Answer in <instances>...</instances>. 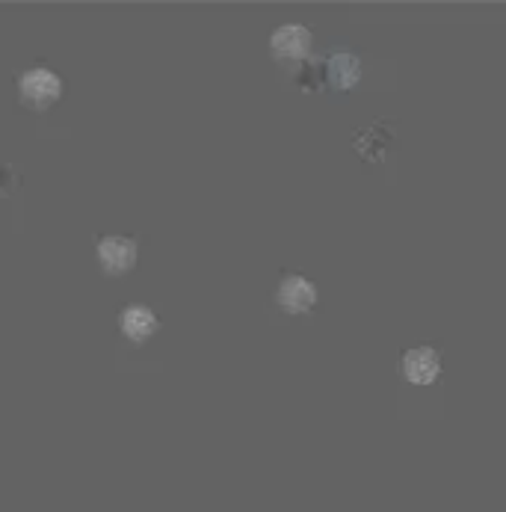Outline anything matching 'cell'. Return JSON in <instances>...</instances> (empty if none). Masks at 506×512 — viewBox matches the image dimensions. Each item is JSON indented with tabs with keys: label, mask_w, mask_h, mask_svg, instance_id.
<instances>
[{
	"label": "cell",
	"mask_w": 506,
	"mask_h": 512,
	"mask_svg": "<svg viewBox=\"0 0 506 512\" xmlns=\"http://www.w3.org/2000/svg\"><path fill=\"white\" fill-rule=\"evenodd\" d=\"M400 373L412 385H433L441 376V353L435 347H412L400 359Z\"/></svg>",
	"instance_id": "cell-6"
},
{
	"label": "cell",
	"mask_w": 506,
	"mask_h": 512,
	"mask_svg": "<svg viewBox=\"0 0 506 512\" xmlns=\"http://www.w3.org/2000/svg\"><path fill=\"white\" fill-rule=\"evenodd\" d=\"M15 187H18V172H15V166L6 163V160H0V199L12 196Z\"/></svg>",
	"instance_id": "cell-10"
},
{
	"label": "cell",
	"mask_w": 506,
	"mask_h": 512,
	"mask_svg": "<svg viewBox=\"0 0 506 512\" xmlns=\"http://www.w3.org/2000/svg\"><path fill=\"white\" fill-rule=\"evenodd\" d=\"M353 146H356V151L362 154V160H367V163H382L379 148L388 151V146H394V125H385V119H379L376 125H370V128H364V131L356 134Z\"/></svg>",
	"instance_id": "cell-8"
},
{
	"label": "cell",
	"mask_w": 506,
	"mask_h": 512,
	"mask_svg": "<svg viewBox=\"0 0 506 512\" xmlns=\"http://www.w3.org/2000/svg\"><path fill=\"white\" fill-rule=\"evenodd\" d=\"M15 89H18V101L27 110H51L60 98H63V77L48 69V66H30L15 77Z\"/></svg>",
	"instance_id": "cell-1"
},
{
	"label": "cell",
	"mask_w": 506,
	"mask_h": 512,
	"mask_svg": "<svg viewBox=\"0 0 506 512\" xmlns=\"http://www.w3.org/2000/svg\"><path fill=\"white\" fill-rule=\"evenodd\" d=\"M95 258L107 276H128L137 267L140 243L131 234H101L95 243Z\"/></svg>",
	"instance_id": "cell-2"
},
{
	"label": "cell",
	"mask_w": 506,
	"mask_h": 512,
	"mask_svg": "<svg viewBox=\"0 0 506 512\" xmlns=\"http://www.w3.org/2000/svg\"><path fill=\"white\" fill-rule=\"evenodd\" d=\"M317 299H320L317 285L308 276H302V273H285L279 279V285H276V305L285 314H293V317L314 311Z\"/></svg>",
	"instance_id": "cell-4"
},
{
	"label": "cell",
	"mask_w": 506,
	"mask_h": 512,
	"mask_svg": "<svg viewBox=\"0 0 506 512\" xmlns=\"http://www.w3.org/2000/svg\"><path fill=\"white\" fill-rule=\"evenodd\" d=\"M314 36L305 24H279L270 36V54L279 63H305L311 60Z\"/></svg>",
	"instance_id": "cell-3"
},
{
	"label": "cell",
	"mask_w": 506,
	"mask_h": 512,
	"mask_svg": "<svg viewBox=\"0 0 506 512\" xmlns=\"http://www.w3.org/2000/svg\"><path fill=\"white\" fill-rule=\"evenodd\" d=\"M160 329V317L151 305L145 302H128L119 311V332L131 341V344H148L154 338V332Z\"/></svg>",
	"instance_id": "cell-5"
},
{
	"label": "cell",
	"mask_w": 506,
	"mask_h": 512,
	"mask_svg": "<svg viewBox=\"0 0 506 512\" xmlns=\"http://www.w3.org/2000/svg\"><path fill=\"white\" fill-rule=\"evenodd\" d=\"M296 86H299L302 92H320V89L326 86L323 63H317L314 57L305 60V63H299V69H296Z\"/></svg>",
	"instance_id": "cell-9"
},
{
	"label": "cell",
	"mask_w": 506,
	"mask_h": 512,
	"mask_svg": "<svg viewBox=\"0 0 506 512\" xmlns=\"http://www.w3.org/2000/svg\"><path fill=\"white\" fill-rule=\"evenodd\" d=\"M323 74H326V83L335 92H350L362 80V60L353 51H335L332 57H326Z\"/></svg>",
	"instance_id": "cell-7"
}]
</instances>
